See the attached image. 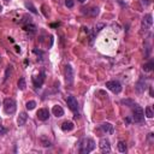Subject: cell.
I'll return each instance as SVG.
<instances>
[{
    "instance_id": "obj_1",
    "label": "cell",
    "mask_w": 154,
    "mask_h": 154,
    "mask_svg": "<svg viewBox=\"0 0 154 154\" xmlns=\"http://www.w3.org/2000/svg\"><path fill=\"white\" fill-rule=\"evenodd\" d=\"M95 141L93 138H83L81 142H79V153L81 154H88L90 153L91 150L95 149Z\"/></svg>"
},
{
    "instance_id": "obj_2",
    "label": "cell",
    "mask_w": 154,
    "mask_h": 154,
    "mask_svg": "<svg viewBox=\"0 0 154 154\" xmlns=\"http://www.w3.org/2000/svg\"><path fill=\"white\" fill-rule=\"evenodd\" d=\"M17 109V105H16V101L11 97H6L4 100V111L6 114H13Z\"/></svg>"
},
{
    "instance_id": "obj_3",
    "label": "cell",
    "mask_w": 154,
    "mask_h": 154,
    "mask_svg": "<svg viewBox=\"0 0 154 154\" xmlns=\"http://www.w3.org/2000/svg\"><path fill=\"white\" fill-rule=\"evenodd\" d=\"M132 118H134V122L135 123H142L144 120V112H143V108L140 107V106H134V109H132Z\"/></svg>"
},
{
    "instance_id": "obj_4",
    "label": "cell",
    "mask_w": 154,
    "mask_h": 154,
    "mask_svg": "<svg viewBox=\"0 0 154 154\" xmlns=\"http://www.w3.org/2000/svg\"><path fill=\"white\" fill-rule=\"evenodd\" d=\"M106 88L109 89L114 94H119L122 91V84L118 81H108V82H106Z\"/></svg>"
},
{
    "instance_id": "obj_5",
    "label": "cell",
    "mask_w": 154,
    "mask_h": 154,
    "mask_svg": "<svg viewBox=\"0 0 154 154\" xmlns=\"http://www.w3.org/2000/svg\"><path fill=\"white\" fill-rule=\"evenodd\" d=\"M66 103L69 106V108L72 111V112H78V101L75 96L72 95H69L66 97Z\"/></svg>"
},
{
    "instance_id": "obj_6",
    "label": "cell",
    "mask_w": 154,
    "mask_h": 154,
    "mask_svg": "<svg viewBox=\"0 0 154 154\" xmlns=\"http://www.w3.org/2000/svg\"><path fill=\"white\" fill-rule=\"evenodd\" d=\"M65 79H66L67 84L73 83V70H72V66L70 64H67L65 66Z\"/></svg>"
},
{
    "instance_id": "obj_7",
    "label": "cell",
    "mask_w": 154,
    "mask_h": 154,
    "mask_svg": "<svg viewBox=\"0 0 154 154\" xmlns=\"http://www.w3.org/2000/svg\"><path fill=\"white\" fill-rule=\"evenodd\" d=\"M99 147H100V150L102 153H109L111 152V144H109V141L107 138H101L99 142Z\"/></svg>"
},
{
    "instance_id": "obj_8",
    "label": "cell",
    "mask_w": 154,
    "mask_h": 154,
    "mask_svg": "<svg viewBox=\"0 0 154 154\" xmlns=\"http://www.w3.org/2000/svg\"><path fill=\"white\" fill-rule=\"evenodd\" d=\"M36 117L38 118V120L45 122V120H47L49 118V111L47 108H40L37 111V113H36Z\"/></svg>"
},
{
    "instance_id": "obj_9",
    "label": "cell",
    "mask_w": 154,
    "mask_h": 154,
    "mask_svg": "<svg viewBox=\"0 0 154 154\" xmlns=\"http://www.w3.org/2000/svg\"><path fill=\"white\" fill-rule=\"evenodd\" d=\"M152 18L153 17H152L150 13H148V14H146L143 17V19H142V28H143V30H147L149 26H152V24H153V19Z\"/></svg>"
},
{
    "instance_id": "obj_10",
    "label": "cell",
    "mask_w": 154,
    "mask_h": 154,
    "mask_svg": "<svg viewBox=\"0 0 154 154\" xmlns=\"http://www.w3.org/2000/svg\"><path fill=\"white\" fill-rule=\"evenodd\" d=\"M136 91L137 93H140V94H142L146 89H147V84H146V81L143 79V78H141V79H138L137 81V83H136Z\"/></svg>"
},
{
    "instance_id": "obj_11",
    "label": "cell",
    "mask_w": 154,
    "mask_h": 154,
    "mask_svg": "<svg viewBox=\"0 0 154 154\" xmlns=\"http://www.w3.org/2000/svg\"><path fill=\"white\" fill-rule=\"evenodd\" d=\"M100 129H101L103 132L109 134V135H112V134L114 132V128H113V125H112L111 123H102V124L100 125Z\"/></svg>"
},
{
    "instance_id": "obj_12",
    "label": "cell",
    "mask_w": 154,
    "mask_h": 154,
    "mask_svg": "<svg viewBox=\"0 0 154 154\" xmlns=\"http://www.w3.org/2000/svg\"><path fill=\"white\" fill-rule=\"evenodd\" d=\"M52 113H53L57 118H59V117H63V116H64V109H63L61 106L55 105V106H53V108H52Z\"/></svg>"
},
{
    "instance_id": "obj_13",
    "label": "cell",
    "mask_w": 154,
    "mask_h": 154,
    "mask_svg": "<svg viewBox=\"0 0 154 154\" xmlns=\"http://www.w3.org/2000/svg\"><path fill=\"white\" fill-rule=\"evenodd\" d=\"M32 81H34V85H35L36 88H40V87L42 85L43 81H45V72H41V73H40V79H38L37 77H34Z\"/></svg>"
},
{
    "instance_id": "obj_14",
    "label": "cell",
    "mask_w": 154,
    "mask_h": 154,
    "mask_svg": "<svg viewBox=\"0 0 154 154\" xmlns=\"http://www.w3.org/2000/svg\"><path fill=\"white\" fill-rule=\"evenodd\" d=\"M26 119H28V114H26V112H22V113L18 116L17 124H18L19 126H23V125L26 123Z\"/></svg>"
},
{
    "instance_id": "obj_15",
    "label": "cell",
    "mask_w": 154,
    "mask_h": 154,
    "mask_svg": "<svg viewBox=\"0 0 154 154\" xmlns=\"http://www.w3.org/2000/svg\"><path fill=\"white\" fill-rule=\"evenodd\" d=\"M73 128H75V125H73L72 122H64L61 124V130L63 131H71Z\"/></svg>"
},
{
    "instance_id": "obj_16",
    "label": "cell",
    "mask_w": 154,
    "mask_h": 154,
    "mask_svg": "<svg viewBox=\"0 0 154 154\" xmlns=\"http://www.w3.org/2000/svg\"><path fill=\"white\" fill-rule=\"evenodd\" d=\"M153 67H154V63H153V60H150V61H148L147 64L143 65V71L144 72H150L153 70Z\"/></svg>"
},
{
    "instance_id": "obj_17",
    "label": "cell",
    "mask_w": 154,
    "mask_h": 154,
    "mask_svg": "<svg viewBox=\"0 0 154 154\" xmlns=\"http://www.w3.org/2000/svg\"><path fill=\"white\" fill-rule=\"evenodd\" d=\"M26 88V82H25V78L24 77H20L18 79V89L19 90H24Z\"/></svg>"
},
{
    "instance_id": "obj_18",
    "label": "cell",
    "mask_w": 154,
    "mask_h": 154,
    "mask_svg": "<svg viewBox=\"0 0 154 154\" xmlns=\"http://www.w3.org/2000/svg\"><path fill=\"white\" fill-rule=\"evenodd\" d=\"M117 148H118V150L120 153H125L126 152V143L123 142V141H119L118 144H117Z\"/></svg>"
},
{
    "instance_id": "obj_19",
    "label": "cell",
    "mask_w": 154,
    "mask_h": 154,
    "mask_svg": "<svg viewBox=\"0 0 154 154\" xmlns=\"http://www.w3.org/2000/svg\"><path fill=\"white\" fill-rule=\"evenodd\" d=\"M25 7H26V8H28L30 12H32L34 14H36V13H37V10H36V7H35V6H34L31 2H25Z\"/></svg>"
},
{
    "instance_id": "obj_20",
    "label": "cell",
    "mask_w": 154,
    "mask_h": 154,
    "mask_svg": "<svg viewBox=\"0 0 154 154\" xmlns=\"http://www.w3.org/2000/svg\"><path fill=\"white\" fill-rule=\"evenodd\" d=\"M122 103H124V105H126V106H129V107H134V106H136V102L132 101V100H130V99L122 100Z\"/></svg>"
},
{
    "instance_id": "obj_21",
    "label": "cell",
    "mask_w": 154,
    "mask_h": 154,
    "mask_svg": "<svg viewBox=\"0 0 154 154\" xmlns=\"http://www.w3.org/2000/svg\"><path fill=\"white\" fill-rule=\"evenodd\" d=\"M35 106H36V102H35L34 100H30V101H28V102L25 103V107H26L29 111L34 109V108H35Z\"/></svg>"
},
{
    "instance_id": "obj_22",
    "label": "cell",
    "mask_w": 154,
    "mask_h": 154,
    "mask_svg": "<svg viewBox=\"0 0 154 154\" xmlns=\"http://www.w3.org/2000/svg\"><path fill=\"white\" fill-rule=\"evenodd\" d=\"M144 112H146V117H148V118H153V116H154V113H153V111H152V107H146V109H144Z\"/></svg>"
},
{
    "instance_id": "obj_23",
    "label": "cell",
    "mask_w": 154,
    "mask_h": 154,
    "mask_svg": "<svg viewBox=\"0 0 154 154\" xmlns=\"http://www.w3.org/2000/svg\"><path fill=\"white\" fill-rule=\"evenodd\" d=\"M24 30H25V31H31V32H34V31L36 30V26H35L34 24H28V25H24Z\"/></svg>"
},
{
    "instance_id": "obj_24",
    "label": "cell",
    "mask_w": 154,
    "mask_h": 154,
    "mask_svg": "<svg viewBox=\"0 0 154 154\" xmlns=\"http://www.w3.org/2000/svg\"><path fill=\"white\" fill-rule=\"evenodd\" d=\"M88 14H90V16H97L99 14V8L97 7L90 8V11H88Z\"/></svg>"
},
{
    "instance_id": "obj_25",
    "label": "cell",
    "mask_w": 154,
    "mask_h": 154,
    "mask_svg": "<svg viewBox=\"0 0 154 154\" xmlns=\"http://www.w3.org/2000/svg\"><path fill=\"white\" fill-rule=\"evenodd\" d=\"M102 28H105V24H103V23H99V24L95 25V29H94V30H95V32H99Z\"/></svg>"
},
{
    "instance_id": "obj_26",
    "label": "cell",
    "mask_w": 154,
    "mask_h": 154,
    "mask_svg": "<svg viewBox=\"0 0 154 154\" xmlns=\"http://www.w3.org/2000/svg\"><path fill=\"white\" fill-rule=\"evenodd\" d=\"M65 5H66V7L72 8L73 5H75V2H73V0H65Z\"/></svg>"
},
{
    "instance_id": "obj_27",
    "label": "cell",
    "mask_w": 154,
    "mask_h": 154,
    "mask_svg": "<svg viewBox=\"0 0 154 154\" xmlns=\"http://www.w3.org/2000/svg\"><path fill=\"white\" fill-rule=\"evenodd\" d=\"M5 132H6V129H4V128L0 126V134H5Z\"/></svg>"
},
{
    "instance_id": "obj_28",
    "label": "cell",
    "mask_w": 154,
    "mask_h": 154,
    "mask_svg": "<svg viewBox=\"0 0 154 154\" xmlns=\"http://www.w3.org/2000/svg\"><path fill=\"white\" fill-rule=\"evenodd\" d=\"M78 1H79V2H84L85 0H78Z\"/></svg>"
},
{
    "instance_id": "obj_29",
    "label": "cell",
    "mask_w": 154,
    "mask_h": 154,
    "mask_svg": "<svg viewBox=\"0 0 154 154\" xmlns=\"http://www.w3.org/2000/svg\"><path fill=\"white\" fill-rule=\"evenodd\" d=\"M1 10H2V6H1V4H0V11H1Z\"/></svg>"
},
{
    "instance_id": "obj_30",
    "label": "cell",
    "mask_w": 154,
    "mask_h": 154,
    "mask_svg": "<svg viewBox=\"0 0 154 154\" xmlns=\"http://www.w3.org/2000/svg\"><path fill=\"white\" fill-rule=\"evenodd\" d=\"M6 1H8V0H6Z\"/></svg>"
}]
</instances>
